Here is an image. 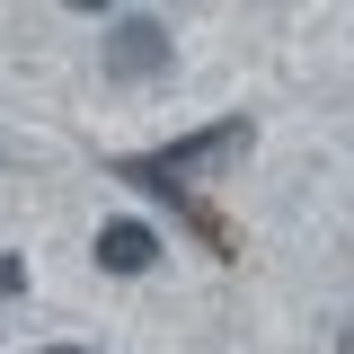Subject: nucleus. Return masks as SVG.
<instances>
[{"instance_id": "obj_1", "label": "nucleus", "mask_w": 354, "mask_h": 354, "mask_svg": "<svg viewBox=\"0 0 354 354\" xmlns=\"http://www.w3.org/2000/svg\"><path fill=\"white\" fill-rule=\"evenodd\" d=\"M169 62H177L169 18H151V9H124V18H106V80H160Z\"/></svg>"}, {"instance_id": "obj_2", "label": "nucleus", "mask_w": 354, "mask_h": 354, "mask_svg": "<svg viewBox=\"0 0 354 354\" xmlns=\"http://www.w3.org/2000/svg\"><path fill=\"white\" fill-rule=\"evenodd\" d=\"M230 160H248V115H221V124L186 133V142H169V151H151V169L169 177V186H186V177H221Z\"/></svg>"}, {"instance_id": "obj_3", "label": "nucleus", "mask_w": 354, "mask_h": 354, "mask_svg": "<svg viewBox=\"0 0 354 354\" xmlns=\"http://www.w3.org/2000/svg\"><path fill=\"white\" fill-rule=\"evenodd\" d=\"M97 266H106V274H151V266H160V230L133 221V213L97 221Z\"/></svg>"}, {"instance_id": "obj_4", "label": "nucleus", "mask_w": 354, "mask_h": 354, "mask_svg": "<svg viewBox=\"0 0 354 354\" xmlns=\"http://www.w3.org/2000/svg\"><path fill=\"white\" fill-rule=\"evenodd\" d=\"M18 292H27V266H18V257H0V301H18Z\"/></svg>"}, {"instance_id": "obj_5", "label": "nucleus", "mask_w": 354, "mask_h": 354, "mask_svg": "<svg viewBox=\"0 0 354 354\" xmlns=\"http://www.w3.org/2000/svg\"><path fill=\"white\" fill-rule=\"evenodd\" d=\"M44 354H80V346H44Z\"/></svg>"}, {"instance_id": "obj_6", "label": "nucleus", "mask_w": 354, "mask_h": 354, "mask_svg": "<svg viewBox=\"0 0 354 354\" xmlns=\"http://www.w3.org/2000/svg\"><path fill=\"white\" fill-rule=\"evenodd\" d=\"M337 354H354V337H346V346H337Z\"/></svg>"}]
</instances>
